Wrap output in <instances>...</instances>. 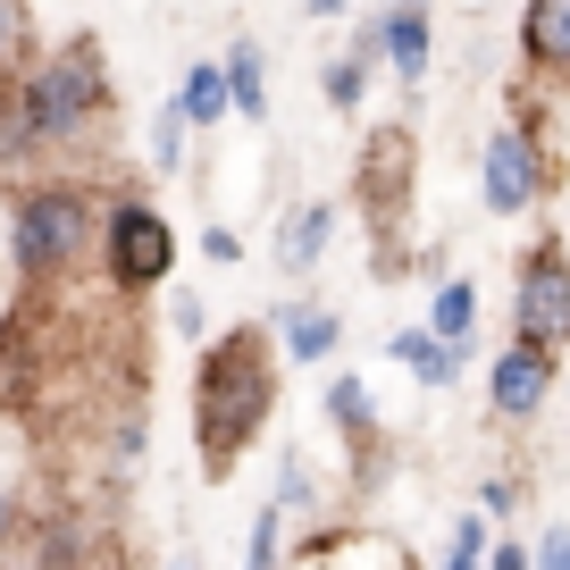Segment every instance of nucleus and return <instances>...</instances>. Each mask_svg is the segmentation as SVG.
Listing matches in <instances>:
<instances>
[{"mask_svg": "<svg viewBox=\"0 0 570 570\" xmlns=\"http://www.w3.org/2000/svg\"><path fill=\"white\" fill-rule=\"evenodd\" d=\"M109 101H118V92H109V59H101L92 35L42 51L18 85L0 92V168L76 151L92 126H109Z\"/></svg>", "mask_w": 570, "mask_h": 570, "instance_id": "nucleus-1", "label": "nucleus"}, {"mask_svg": "<svg viewBox=\"0 0 570 570\" xmlns=\"http://www.w3.org/2000/svg\"><path fill=\"white\" fill-rule=\"evenodd\" d=\"M277 411V353L261 327H227L202 344L194 370V445H202V479H227L252 453V436Z\"/></svg>", "mask_w": 570, "mask_h": 570, "instance_id": "nucleus-2", "label": "nucleus"}, {"mask_svg": "<svg viewBox=\"0 0 570 570\" xmlns=\"http://www.w3.org/2000/svg\"><path fill=\"white\" fill-rule=\"evenodd\" d=\"M101 210L92 185L76 177H35L18 202H9V268L26 285H59L85 252H101Z\"/></svg>", "mask_w": 570, "mask_h": 570, "instance_id": "nucleus-3", "label": "nucleus"}, {"mask_svg": "<svg viewBox=\"0 0 570 570\" xmlns=\"http://www.w3.org/2000/svg\"><path fill=\"white\" fill-rule=\"evenodd\" d=\"M101 277H109V294H160L177 277V227H168L160 202L118 194L101 210Z\"/></svg>", "mask_w": 570, "mask_h": 570, "instance_id": "nucleus-4", "label": "nucleus"}, {"mask_svg": "<svg viewBox=\"0 0 570 570\" xmlns=\"http://www.w3.org/2000/svg\"><path fill=\"white\" fill-rule=\"evenodd\" d=\"M512 336L537 344V353H570V252H562V235L529 244V261H520V285H512Z\"/></svg>", "mask_w": 570, "mask_h": 570, "instance_id": "nucleus-5", "label": "nucleus"}, {"mask_svg": "<svg viewBox=\"0 0 570 570\" xmlns=\"http://www.w3.org/2000/svg\"><path fill=\"white\" fill-rule=\"evenodd\" d=\"M479 194L495 218H520L537 210V202L553 194V168H546V142H537L529 118H503L495 135H487V168H479Z\"/></svg>", "mask_w": 570, "mask_h": 570, "instance_id": "nucleus-6", "label": "nucleus"}, {"mask_svg": "<svg viewBox=\"0 0 570 570\" xmlns=\"http://www.w3.org/2000/svg\"><path fill=\"white\" fill-rule=\"evenodd\" d=\"M553 361L562 353H537V344L512 336L495 353V370H487V411H495V420H537L546 394H553Z\"/></svg>", "mask_w": 570, "mask_h": 570, "instance_id": "nucleus-7", "label": "nucleus"}, {"mask_svg": "<svg viewBox=\"0 0 570 570\" xmlns=\"http://www.w3.org/2000/svg\"><path fill=\"white\" fill-rule=\"evenodd\" d=\"M361 194H370L377 227H403V202H411V126H377L361 142Z\"/></svg>", "mask_w": 570, "mask_h": 570, "instance_id": "nucleus-8", "label": "nucleus"}, {"mask_svg": "<svg viewBox=\"0 0 570 570\" xmlns=\"http://www.w3.org/2000/svg\"><path fill=\"white\" fill-rule=\"evenodd\" d=\"M370 35H377V59H394L403 92H420V85H428V42H436L428 9H420V0H403V9H386V18H377Z\"/></svg>", "mask_w": 570, "mask_h": 570, "instance_id": "nucleus-9", "label": "nucleus"}, {"mask_svg": "<svg viewBox=\"0 0 570 570\" xmlns=\"http://www.w3.org/2000/svg\"><path fill=\"white\" fill-rule=\"evenodd\" d=\"M520 68L553 76V85L570 76V0H529L520 9Z\"/></svg>", "mask_w": 570, "mask_h": 570, "instance_id": "nucleus-10", "label": "nucleus"}, {"mask_svg": "<svg viewBox=\"0 0 570 570\" xmlns=\"http://www.w3.org/2000/svg\"><path fill=\"white\" fill-rule=\"evenodd\" d=\"M394 361H403L420 386H453L462 377V361H470V344H445L436 327H394V344H386Z\"/></svg>", "mask_w": 570, "mask_h": 570, "instance_id": "nucleus-11", "label": "nucleus"}, {"mask_svg": "<svg viewBox=\"0 0 570 570\" xmlns=\"http://www.w3.org/2000/svg\"><path fill=\"white\" fill-rule=\"evenodd\" d=\"M327 235H336V202H303V210L285 218V244H277L285 277H311L327 261Z\"/></svg>", "mask_w": 570, "mask_h": 570, "instance_id": "nucleus-12", "label": "nucleus"}, {"mask_svg": "<svg viewBox=\"0 0 570 570\" xmlns=\"http://www.w3.org/2000/svg\"><path fill=\"white\" fill-rule=\"evenodd\" d=\"M336 336H344V327H336V311H320V303H294V311L277 320V344H285V361H303V370H311V361H327V353H336Z\"/></svg>", "mask_w": 570, "mask_h": 570, "instance_id": "nucleus-13", "label": "nucleus"}, {"mask_svg": "<svg viewBox=\"0 0 570 570\" xmlns=\"http://www.w3.org/2000/svg\"><path fill=\"white\" fill-rule=\"evenodd\" d=\"M227 101H235V118H252L261 126L268 118V59H261V42H227Z\"/></svg>", "mask_w": 570, "mask_h": 570, "instance_id": "nucleus-14", "label": "nucleus"}, {"mask_svg": "<svg viewBox=\"0 0 570 570\" xmlns=\"http://www.w3.org/2000/svg\"><path fill=\"white\" fill-rule=\"evenodd\" d=\"M177 109H185V118H194V126H218V118H227V68H218V59H194V68H185V85H177Z\"/></svg>", "mask_w": 570, "mask_h": 570, "instance_id": "nucleus-15", "label": "nucleus"}, {"mask_svg": "<svg viewBox=\"0 0 570 570\" xmlns=\"http://www.w3.org/2000/svg\"><path fill=\"white\" fill-rule=\"evenodd\" d=\"M428 327L445 344H470V327H479V285L470 277H445L436 294H428Z\"/></svg>", "mask_w": 570, "mask_h": 570, "instance_id": "nucleus-16", "label": "nucleus"}, {"mask_svg": "<svg viewBox=\"0 0 570 570\" xmlns=\"http://www.w3.org/2000/svg\"><path fill=\"white\" fill-rule=\"evenodd\" d=\"M35 68V9L26 0H0V92Z\"/></svg>", "mask_w": 570, "mask_h": 570, "instance_id": "nucleus-17", "label": "nucleus"}, {"mask_svg": "<svg viewBox=\"0 0 570 570\" xmlns=\"http://www.w3.org/2000/svg\"><path fill=\"white\" fill-rule=\"evenodd\" d=\"M327 420H336L344 436L361 445V436L377 428V403H370V386H361V377H336V386H327Z\"/></svg>", "mask_w": 570, "mask_h": 570, "instance_id": "nucleus-18", "label": "nucleus"}, {"mask_svg": "<svg viewBox=\"0 0 570 570\" xmlns=\"http://www.w3.org/2000/svg\"><path fill=\"white\" fill-rule=\"evenodd\" d=\"M185 135H194V118H185L177 101H160V118H151V168H160V177L185 168Z\"/></svg>", "mask_w": 570, "mask_h": 570, "instance_id": "nucleus-19", "label": "nucleus"}, {"mask_svg": "<svg viewBox=\"0 0 570 570\" xmlns=\"http://www.w3.org/2000/svg\"><path fill=\"white\" fill-rule=\"evenodd\" d=\"M361 92H370V59H327V109H344V118H353L361 109Z\"/></svg>", "mask_w": 570, "mask_h": 570, "instance_id": "nucleus-20", "label": "nucleus"}, {"mask_svg": "<svg viewBox=\"0 0 570 570\" xmlns=\"http://www.w3.org/2000/svg\"><path fill=\"white\" fill-rule=\"evenodd\" d=\"M277 512H320V479H311V462H294V453H285V470H277Z\"/></svg>", "mask_w": 570, "mask_h": 570, "instance_id": "nucleus-21", "label": "nucleus"}, {"mask_svg": "<svg viewBox=\"0 0 570 570\" xmlns=\"http://www.w3.org/2000/svg\"><path fill=\"white\" fill-rule=\"evenodd\" d=\"M168 327H177V336H194V344H210V311H202L194 285H168Z\"/></svg>", "mask_w": 570, "mask_h": 570, "instance_id": "nucleus-22", "label": "nucleus"}, {"mask_svg": "<svg viewBox=\"0 0 570 570\" xmlns=\"http://www.w3.org/2000/svg\"><path fill=\"white\" fill-rule=\"evenodd\" d=\"M277 537H285V512L261 503V520H252V570H277Z\"/></svg>", "mask_w": 570, "mask_h": 570, "instance_id": "nucleus-23", "label": "nucleus"}, {"mask_svg": "<svg viewBox=\"0 0 570 570\" xmlns=\"http://www.w3.org/2000/svg\"><path fill=\"white\" fill-rule=\"evenodd\" d=\"M202 261L235 268V261H244V235H235V227H202Z\"/></svg>", "mask_w": 570, "mask_h": 570, "instance_id": "nucleus-24", "label": "nucleus"}, {"mask_svg": "<svg viewBox=\"0 0 570 570\" xmlns=\"http://www.w3.org/2000/svg\"><path fill=\"white\" fill-rule=\"evenodd\" d=\"M479 503H487V520L520 512V479H487V487H479Z\"/></svg>", "mask_w": 570, "mask_h": 570, "instance_id": "nucleus-25", "label": "nucleus"}, {"mask_svg": "<svg viewBox=\"0 0 570 570\" xmlns=\"http://www.w3.org/2000/svg\"><path fill=\"white\" fill-rule=\"evenodd\" d=\"M529 553H537V570H570V529H546Z\"/></svg>", "mask_w": 570, "mask_h": 570, "instance_id": "nucleus-26", "label": "nucleus"}, {"mask_svg": "<svg viewBox=\"0 0 570 570\" xmlns=\"http://www.w3.org/2000/svg\"><path fill=\"white\" fill-rule=\"evenodd\" d=\"M487 570H537V553L529 546H495V562H487Z\"/></svg>", "mask_w": 570, "mask_h": 570, "instance_id": "nucleus-27", "label": "nucleus"}, {"mask_svg": "<svg viewBox=\"0 0 570 570\" xmlns=\"http://www.w3.org/2000/svg\"><path fill=\"white\" fill-rule=\"evenodd\" d=\"M303 9H311V18H336V9H344V0H303Z\"/></svg>", "mask_w": 570, "mask_h": 570, "instance_id": "nucleus-28", "label": "nucleus"}, {"mask_svg": "<svg viewBox=\"0 0 570 570\" xmlns=\"http://www.w3.org/2000/svg\"><path fill=\"white\" fill-rule=\"evenodd\" d=\"M0 570H42V562H0Z\"/></svg>", "mask_w": 570, "mask_h": 570, "instance_id": "nucleus-29", "label": "nucleus"}, {"mask_svg": "<svg viewBox=\"0 0 570 570\" xmlns=\"http://www.w3.org/2000/svg\"><path fill=\"white\" fill-rule=\"evenodd\" d=\"M168 570H194V562H168Z\"/></svg>", "mask_w": 570, "mask_h": 570, "instance_id": "nucleus-30", "label": "nucleus"}]
</instances>
